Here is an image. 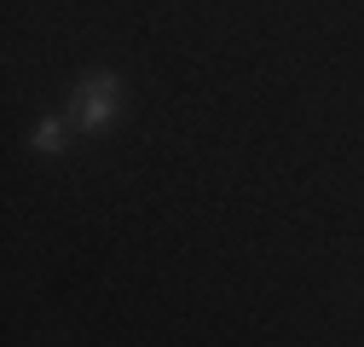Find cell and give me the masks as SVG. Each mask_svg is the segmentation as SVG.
<instances>
[{
  "mask_svg": "<svg viewBox=\"0 0 364 347\" xmlns=\"http://www.w3.org/2000/svg\"><path fill=\"white\" fill-rule=\"evenodd\" d=\"M127 93H122V75L116 70H87L70 93V127L81 134H110V122L122 116Z\"/></svg>",
  "mask_w": 364,
  "mask_h": 347,
  "instance_id": "6da1fadb",
  "label": "cell"
},
{
  "mask_svg": "<svg viewBox=\"0 0 364 347\" xmlns=\"http://www.w3.org/2000/svg\"><path fill=\"white\" fill-rule=\"evenodd\" d=\"M29 145H35L41 156H58V151L70 145V116H47V122H35V134H29Z\"/></svg>",
  "mask_w": 364,
  "mask_h": 347,
  "instance_id": "7a4b0ae2",
  "label": "cell"
}]
</instances>
